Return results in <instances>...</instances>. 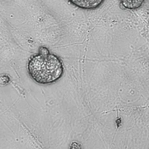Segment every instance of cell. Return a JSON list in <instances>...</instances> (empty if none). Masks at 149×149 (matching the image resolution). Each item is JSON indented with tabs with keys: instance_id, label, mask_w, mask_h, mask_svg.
Masks as SVG:
<instances>
[{
	"instance_id": "cell-1",
	"label": "cell",
	"mask_w": 149,
	"mask_h": 149,
	"mask_svg": "<svg viewBox=\"0 0 149 149\" xmlns=\"http://www.w3.org/2000/svg\"><path fill=\"white\" fill-rule=\"evenodd\" d=\"M27 67L30 77L41 84L55 83L64 74L62 60L54 54L50 53L45 47H41L38 53L30 57Z\"/></svg>"
},
{
	"instance_id": "cell-3",
	"label": "cell",
	"mask_w": 149,
	"mask_h": 149,
	"mask_svg": "<svg viewBox=\"0 0 149 149\" xmlns=\"http://www.w3.org/2000/svg\"><path fill=\"white\" fill-rule=\"evenodd\" d=\"M120 4L125 9L134 10L139 9L147 0H119Z\"/></svg>"
},
{
	"instance_id": "cell-2",
	"label": "cell",
	"mask_w": 149,
	"mask_h": 149,
	"mask_svg": "<svg viewBox=\"0 0 149 149\" xmlns=\"http://www.w3.org/2000/svg\"><path fill=\"white\" fill-rule=\"evenodd\" d=\"M74 6L84 10H95L102 5L105 0H67Z\"/></svg>"
}]
</instances>
